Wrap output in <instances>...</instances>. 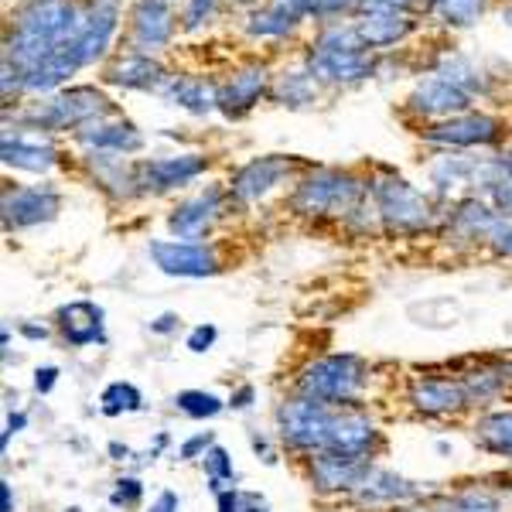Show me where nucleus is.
I'll list each match as a JSON object with an SVG mask.
<instances>
[{
  "label": "nucleus",
  "mask_w": 512,
  "mask_h": 512,
  "mask_svg": "<svg viewBox=\"0 0 512 512\" xmlns=\"http://www.w3.org/2000/svg\"><path fill=\"white\" fill-rule=\"evenodd\" d=\"M301 62L308 65V72L321 86H355V82H366L379 72L376 52L362 45L355 21L321 24Z\"/></svg>",
  "instance_id": "1"
},
{
  "label": "nucleus",
  "mask_w": 512,
  "mask_h": 512,
  "mask_svg": "<svg viewBox=\"0 0 512 512\" xmlns=\"http://www.w3.org/2000/svg\"><path fill=\"white\" fill-rule=\"evenodd\" d=\"M366 195L369 185L355 178L352 171L321 168L304 181H297V188L291 192V209L297 216L311 219H349L355 212H362Z\"/></svg>",
  "instance_id": "2"
},
{
  "label": "nucleus",
  "mask_w": 512,
  "mask_h": 512,
  "mask_svg": "<svg viewBox=\"0 0 512 512\" xmlns=\"http://www.w3.org/2000/svg\"><path fill=\"white\" fill-rule=\"evenodd\" d=\"M113 113H117V103L99 86H69L21 113V123L41 134H59V130H82L86 123L106 120Z\"/></svg>",
  "instance_id": "3"
},
{
  "label": "nucleus",
  "mask_w": 512,
  "mask_h": 512,
  "mask_svg": "<svg viewBox=\"0 0 512 512\" xmlns=\"http://www.w3.org/2000/svg\"><path fill=\"white\" fill-rule=\"evenodd\" d=\"M369 202L390 233H424L437 222L431 198L400 175H379L369 181Z\"/></svg>",
  "instance_id": "4"
},
{
  "label": "nucleus",
  "mask_w": 512,
  "mask_h": 512,
  "mask_svg": "<svg viewBox=\"0 0 512 512\" xmlns=\"http://www.w3.org/2000/svg\"><path fill=\"white\" fill-rule=\"evenodd\" d=\"M362 390H366V362L355 355H325L304 366V373L297 376V393L325 407L355 403Z\"/></svg>",
  "instance_id": "5"
},
{
  "label": "nucleus",
  "mask_w": 512,
  "mask_h": 512,
  "mask_svg": "<svg viewBox=\"0 0 512 512\" xmlns=\"http://www.w3.org/2000/svg\"><path fill=\"white\" fill-rule=\"evenodd\" d=\"M181 28V14L175 0H130L127 11V52L158 55L171 48Z\"/></svg>",
  "instance_id": "6"
},
{
  "label": "nucleus",
  "mask_w": 512,
  "mask_h": 512,
  "mask_svg": "<svg viewBox=\"0 0 512 512\" xmlns=\"http://www.w3.org/2000/svg\"><path fill=\"white\" fill-rule=\"evenodd\" d=\"M332 420H335L332 407H325V403H318V400H308V396H297V400H287L284 407L277 410V431L291 448L321 454L328 448Z\"/></svg>",
  "instance_id": "7"
},
{
  "label": "nucleus",
  "mask_w": 512,
  "mask_h": 512,
  "mask_svg": "<svg viewBox=\"0 0 512 512\" xmlns=\"http://www.w3.org/2000/svg\"><path fill=\"white\" fill-rule=\"evenodd\" d=\"M352 21H355V31H359L362 45H366L369 52H386V48L407 41L417 28L414 11L383 7V4H376V0H366V4L355 11Z\"/></svg>",
  "instance_id": "8"
},
{
  "label": "nucleus",
  "mask_w": 512,
  "mask_h": 512,
  "mask_svg": "<svg viewBox=\"0 0 512 512\" xmlns=\"http://www.w3.org/2000/svg\"><path fill=\"white\" fill-rule=\"evenodd\" d=\"M205 168H209V158H205V154H168V158L137 161L134 164L137 195L175 192V188L195 181Z\"/></svg>",
  "instance_id": "9"
},
{
  "label": "nucleus",
  "mask_w": 512,
  "mask_h": 512,
  "mask_svg": "<svg viewBox=\"0 0 512 512\" xmlns=\"http://www.w3.org/2000/svg\"><path fill=\"white\" fill-rule=\"evenodd\" d=\"M151 260L158 263L161 274L168 277H212L219 274V253L205 243H188V239H154L147 246Z\"/></svg>",
  "instance_id": "10"
},
{
  "label": "nucleus",
  "mask_w": 512,
  "mask_h": 512,
  "mask_svg": "<svg viewBox=\"0 0 512 512\" xmlns=\"http://www.w3.org/2000/svg\"><path fill=\"white\" fill-rule=\"evenodd\" d=\"M502 134H506V127H502L499 117L468 110V113H461V117L431 123V127L424 130V140L441 144V147H492V144H499Z\"/></svg>",
  "instance_id": "11"
},
{
  "label": "nucleus",
  "mask_w": 512,
  "mask_h": 512,
  "mask_svg": "<svg viewBox=\"0 0 512 512\" xmlns=\"http://www.w3.org/2000/svg\"><path fill=\"white\" fill-rule=\"evenodd\" d=\"M62 212V192L55 185H24L4 192V229H31L52 222Z\"/></svg>",
  "instance_id": "12"
},
{
  "label": "nucleus",
  "mask_w": 512,
  "mask_h": 512,
  "mask_svg": "<svg viewBox=\"0 0 512 512\" xmlns=\"http://www.w3.org/2000/svg\"><path fill=\"white\" fill-rule=\"evenodd\" d=\"M297 164L284 154H263V158L246 161L229 181V202L236 205H253L263 195H270L284 178L294 175Z\"/></svg>",
  "instance_id": "13"
},
{
  "label": "nucleus",
  "mask_w": 512,
  "mask_h": 512,
  "mask_svg": "<svg viewBox=\"0 0 512 512\" xmlns=\"http://www.w3.org/2000/svg\"><path fill=\"white\" fill-rule=\"evenodd\" d=\"M270 86H274V76L263 62H250L229 72V79L219 82V113H226L229 120L246 117L263 96H270Z\"/></svg>",
  "instance_id": "14"
},
{
  "label": "nucleus",
  "mask_w": 512,
  "mask_h": 512,
  "mask_svg": "<svg viewBox=\"0 0 512 512\" xmlns=\"http://www.w3.org/2000/svg\"><path fill=\"white\" fill-rule=\"evenodd\" d=\"M475 99L468 93H461L454 82H448L444 76L431 72L427 79H420L407 96V110L417 113V117H427V120H451V117H461V113L472 110Z\"/></svg>",
  "instance_id": "15"
},
{
  "label": "nucleus",
  "mask_w": 512,
  "mask_h": 512,
  "mask_svg": "<svg viewBox=\"0 0 512 512\" xmlns=\"http://www.w3.org/2000/svg\"><path fill=\"white\" fill-rule=\"evenodd\" d=\"M226 198H229V192H222V188H216V185L192 195V198H185V202L175 205V212L168 216L171 236L188 239V243L202 239L212 226H216V219L222 216V205H226Z\"/></svg>",
  "instance_id": "16"
},
{
  "label": "nucleus",
  "mask_w": 512,
  "mask_h": 512,
  "mask_svg": "<svg viewBox=\"0 0 512 512\" xmlns=\"http://www.w3.org/2000/svg\"><path fill=\"white\" fill-rule=\"evenodd\" d=\"M168 79H171V72L164 69L161 59H154V55L123 52V55H113V59L103 65V82L123 86V89H137V93H161Z\"/></svg>",
  "instance_id": "17"
},
{
  "label": "nucleus",
  "mask_w": 512,
  "mask_h": 512,
  "mask_svg": "<svg viewBox=\"0 0 512 512\" xmlns=\"http://www.w3.org/2000/svg\"><path fill=\"white\" fill-rule=\"evenodd\" d=\"M0 154H4V164L7 168H18V171H31V175H45V171L55 168V147L48 134L41 130H7L4 134V144H0Z\"/></svg>",
  "instance_id": "18"
},
{
  "label": "nucleus",
  "mask_w": 512,
  "mask_h": 512,
  "mask_svg": "<svg viewBox=\"0 0 512 512\" xmlns=\"http://www.w3.org/2000/svg\"><path fill=\"white\" fill-rule=\"evenodd\" d=\"M76 140L86 151H103V154H134L144 147V134L130 120H93L82 130H76Z\"/></svg>",
  "instance_id": "19"
},
{
  "label": "nucleus",
  "mask_w": 512,
  "mask_h": 512,
  "mask_svg": "<svg viewBox=\"0 0 512 512\" xmlns=\"http://www.w3.org/2000/svg\"><path fill=\"white\" fill-rule=\"evenodd\" d=\"M158 96L164 103L192 113V117H205V113L219 110V82L202 76H171Z\"/></svg>",
  "instance_id": "20"
},
{
  "label": "nucleus",
  "mask_w": 512,
  "mask_h": 512,
  "mask_svg": "<svg viewBox=\"0 0 512 512\" xmlns=\"http://www.w3.org/2000/svg\"><path fill=\"white\" fill-rule=\"evenodd\" d=\"M376 424L362 414H335L332 434H328V454H342V458H366L376 444Z\"/></svg>",
  "instance_id": "21"
},
{
  "label": "nucleus",
  "mask_w": 512,
  "mask_h": 512,
  "mask_svg": "<svg viewBox=\"0 0 512 512\" xmlns=\"http://www.w3.org/2000/svg\"><path fill=\"white\" fill-rule=\"evenodd\" d=\"M410 403L420 414H454V410H465L468 390L465 383H451V379H417L414 390H410Z\"/></svg>",
  "instance_id": "22"
},
{
  "label": "nucleus",
  "mask_w": 512,
  "mask_h": 512,
  "mask_svg": "<svg viewBox=\"0 0 512 512\" xmlns=\"http://www.w3.org/2000/svg\"><path fill=\"white\" fill-rule=\"evenodd\" d=\"M414 495L417 489L407 478L386 472V468H366L359 485L352 489V499L362 502V506H386V502H403V499H414Z\"/></svg>",
  "instance_id": "23"
},
{
  "label": "nucleus",
  "mask_w": 512,
  "mask_h": 512,
  "mask_svg": "<svg viewBox=\"0 0 512 512\" xmlns=\"http://www.w3.org/2000/svg\"><path fill=\"white\" fill-rule=\"evenodd\" d=\"M366 468H369L366 461L342 458V454H328V451L311 458V478H315L321 492H352Z\"/></svg>",
  "instance_id": "24"
},
{
  "label": "nucleus",
  "mask_w": 512,
  "mask_h": 512,
  "mask_svg": "<svg viewBox=\"0 0 512 512\" xmlns=\"http://www.w3.org/2000/svg\"><path fill=\"white\" fill-rule=\"evenodd\" d=\"M301 18H297L294 11H287L284 4H277V0H267L263 7H250V14H246V35L256 38V41H287L294 38V31L301 28Z\"/></svg>",
  "instance_id": "25"
},
{
  "label": "nucleus",
  "mask_w": 512,
  "mask_h": 512,
  "mask_svg": "<svg viewBox=\"0 0 512 512\" xmlns=\"http://www.w3.org/2000/svg\"><path fill=\"white\" fill-rule=\"evenodd\" d=\"M59 325L69 345H93L103 342V308H96L93 301H72L59 311Z\"/></svg>",
  "instance_id": "26"
},
{
  "label": "nucleus",
  "mask_w": 512,
  "mask_h": 512,
  "mask_svg": "<svg viewBox=\"0 0 512 512\" xmlns=\"http://www.w3.org/2000/svg\"><path fill=\"white\" fill-rule=\"evenodd\" d=\"M321 82L311 76L308 65H297V69H284L274 76V86H270V99L280 106H291V110H304L318 99Z\"/></svg>",
  "instance_id": "27"
},
{
  "label": "nucleus",
  "mask_w": 512,
  "mask_h": 512,
  "mask_svg": "<svg viewBox=\"0 0 512 512\" xmlns=\"http://www.w3.org/2000/svg\"><path fill=\"white\" fill-rule=\"evenodd\" d=\"M434 72H437V76H444L448 82H454L461 93H468L472 99L489 93V76H485V72L478 69L472 59H465V55H454V52L441 55V62H437Z\"/></svg>",
  "instance_id": "28"
},
{
  "label": "nucleus",
  "mask_w": 512,
  "mask_h": 512,
  "mask_svg": "<svg viewBox=\"0 0 512 512\" xmlns=\"http://www.w3.org/2000/svg\"><path fill=\"white\" fill-rule=\"evenodd\" d=\"M485 4L489 0H427L424 11L431 14L437 24H444V28H472V24L485 14Z\"/></svg>",
  "instance_id": "29"
},
{
  "label": "nucleus",
  "mask_w": 512,
  "mask_h": 512,
  "mask_svg": "<svg viewBox=\"0 0 512 512\" xmlns=\"http://www.w3.org/2000/svg\"><path fill=\"white\" fill-rule=\"evenodd\" d=\"M475 441L492 454L512 458V410L506 414H489L475 424Z\"/></svg>",
  "instance_id": "30"
},
{
  "label": "nucleus",
  "mask_w": 512,
  "mask_h": 512,
  "mask_svg": "<svg viewBox=\"0 0 512 512\" xmlns=\"http://www.w3.org/2000/svg\"><path fill=\"white\" fill-rule=\"evenodd\" d=\"M99 403H103V414L117 417V414H134L144 400H140V390L134 383H110L103 396H99Z\"/></svg>",
  "instance_id": "31"
},
{
  "label": "nucleus",
  "mask_w": 512,
  "mask_h": 512,
  "mask_svg": "<svg viewBox=\"0 0 512 512\" xmlns=\"http://www.w3.org/2000/svg\"><path fill=\"white\" fill-rule=\"evenodd\" d=\"M219 4L222 0H181V31L195 35V31L209 28L219 18Z\"/></svg>",
  "instance_id": "32"
},
{
  "label": "nucleus",
  "mask_w": 512,
  "mask_h": 512,
  "mask_svg": "<svg viewBox=\"0 0 512 512\" xmlns=\"http://www.w3.org/2000/svg\"><path fill=\"white\" fill-rule=\"evenodd\" d=\"M175 407L188 417H216L222 410V400L216 393H202V390H185L175 396Z\"/></svg>",
  "instance_id": "33"
},
{
  "label": "nucleus",
  "mask_w": 512,
  "mask_h": 512,
  "mask_svg": "<svg viewBox=\"0 0 512 512\" xmlns=\"http://www.w3.org/2000/svg\"><path fill=\"white\" fill-rule=\"evenodd\" d=\"M448 512H506L502 502L485 489H465L448 502Z\"/></svg>",
  "instance_id": "34"
},
{
  "label": "nucleus",
  "mask_w": 512,
  "mask_h": 512,
  "mask_svg": "<svg viewBox=\"0 0 512 512\" xmlns=\"http://www.w3.org/2000/svg\"><path fill=\"white\" fill-rule=\"evenodd\" d=\"M202 458H205V472H209V482L216 485V492H222V482L236 475L233 472V458H229V454L222 451L219 444H212V448L205 451Z\"/></svg>",
  "instance_id": "35"
},
{
  "label": "nucleus",
  "mask_w": 512,
  "mask_h": 512,
  "mask_svg": "<svg viewBox=\"0 0 512 512\" xmlns=\"http://www.w3.org/2000/svg\"><path fill=\"white\" fill-rule=\"evenodd\" d=\"M485 243H489L499 256H509V260H512V216L495 219V226H492V233H489Z\"/></svg>",
  "instance_id": "36"
},
{
  "label": "nucleus",
  "mask_w": 512,
  "mask_h": 512,
  "mask_svg": "<svg viewBox=\"0 0 512 512\" xmlns=\"http://www.w3.org/2000/svg\"><path fill=\"white\" fill-rule=\"evenodd\" d=\"M140 495H144V485H140L137 478H120L117 489H113V495H110V502H113V506L130 509V506H137V502H140Z\"/></svg>",
  "instance_id": "37"
},
{
  "label": "nucleus",
  "mask_w": 512,
  "mask_h": 512,
  "mask_svg": "<svg viewBox=\"0 0 512 512\" xmlns=\"http://www.w3.org/2000/svg\"><path fill=\"white\" fill-rule=\"evenodd\" d=\"M216 335H219V332H216L212 325H198L195 332L188 335V349H192V352H205L212 342H216Z\"/></svg>",
  "instance_id": "38"
},
{
  "label": "nucleus",
  "mask_w": 512,
  "mask_h": 512,
  "mask_svg": "<svg viewBox=\"0 0 512 512\" xmlns=\"http://www.w3.org/2000/svg\"><path fill=\"white\" fill-rule=\"evenodd\" d=\"M212 448V434H195L192 441L181 444V458H195L198 451H209Z\"/></svg>",
  "instance_id": "39"
},
{
  "label": "nucleus",
  "mask_w": 512,
  "mask_h": 512,
  "mask_svg": "<svg viewBox=\"0 0 512 512\" xmlns=\"http://www.w3.org/2000/svg\"><path fill=\"white\" fill-rule=\"evenodd\" d=\"M236 512H270V506L260 499V495H253V492H239Z\"/></svg>",
  "instance_id": "40"
},
{
  "label": "nucleus",
  "mask_w": 512,
  "mask_h": 512,
  "mask_svg": "<svg viewBox=\"0 0 512 512\" xmlns=\"http://www.w3.org/2000/svg\"><path fill=\"white\" fill-rule=\"evenodd\" d=\"M55 379H59V369H55V366L38 369V373H35V390H38V393H52Z\"/></svg>",
  "instance_id": "41"
},
{
  "label": "nucleus",
  "mask_w": 512,
  "mask_h": 512,
  "mask_svg": "<svg viewBox=\"0 0 512 512\" xmlns=\"http://www.w3.org/2000/svg\"><path fill=\"white\" fill-rule=\"evenodd\" d=\"M151 512H178V495L175 492H161L158 502L151 506Z\"/></svg>",
  "instance_id": "42"
},
{
  "label": "nucleus",
  "mask_w": 512,
  "mask_h": 512,
  "mask_svg": "<svg viewBox=\"0 0 512 512\" xmlns=\"http://www.w3.org/2000/svg\"><path fill=\"white\" fill-rule=\"evenodd\" d=\"M24 424H28V417H24V414H11V417H7V431H4V448H7V441H11V434H18Z\"/></svg>",
  "instance_id": "43"
},
{
  "label": "nucleus",
  "mask_w": 512,
  "mask_h": 512,
  "mask_svg": "<svg viewBox=\"0 0 512 512\" xmlns=\"http://www.w3.org/2000/svg\"><path fill=\"white\" fill-rule=\"evenodd\" d=\"M250 400H253V386H243L239 393H233V400L229 403H233L236 410H243V407H250Z\"/></svg>",
  "instance_id": "44"
},
{
  "label": "nucleus",
  "mask_w": 512,
  "mask_h": 512,
  "mask_svg": "<svg viewBox=\"0 0 512 512\" xmlns=\"http://www.w3.org/2000/svg\"><path fill=\"white\" fill-rule=\"evenodd\" d=\"M376 4H383V7H400V11H417L424 0H376Z\"/></svg>",
  "instance_id": "45"
},
{
  "label": "nucleus",
  "mask_w": 512,
  "mask_h": 512,
  "mask_svg": "<svg viewBox=\"0 0 512 512\" xmlns=\"http://www.w3.org/2000/svg\"><path fill=\"white\" fill-rule=\"evenodd\" d=\"M0 509L14 512V495H11V482H0Z\"/></svg>",
  "instance_id": "46"
},
{
  "label": "nucleus",
  "mask_w": 512,
  "mask_h": 512,
  "mask_svg": "<svg viewBox=\"0 0 512 512\" xmlns=\"http://www.w3.org/2000/svg\"><path fill=\"white\" fill-rule=\"evenodd\" d=\"M175 325H178V315H161L151 328H154V332H161V335H164V332H171Z\"/></svg>",
  "instance_id": "47"
},
{
  "label": "nucleus",
  "mask_w": 512,
  "mask_h": 512,
  "mask_svg": "<svg viewBox=\"0 0 512 512\" xmlns=\"http://www.w3.org/2000/svg\"><path fill=\"white\" fill-rule=\"evenodd\" d=\"M21 332L28 335V338H48V332H45V328H35V325H24Z\"/></svg>",
  "instance_id": "48"
},
{
  "label": "nucleus",
  "mask_w": 512,
  "mask_h": 512,
  "mask_svg": "<svg viewBox=\"0 0 512 512\" xmlns=\"http://www.w3.org/2000/svg\"><path fill=\"white\" fill-rule=\"evenodd\" d=\"M502 24H509V28H512V0L502 7Z\"/></svg>",
  "instance_id": "49"
},
{
  "label": "nucleus",
  "mask_w": 512,
  "mask_h": 512,
  "mask_svg": "<svg viewBox=\"0 0 512 512\" xmlns=\"http://www.w3.org/2000/svg\"><path fill=\"white\" fill-rule=\"evenodd\" d=\"M233 4H243V7H250V4H256V0H233Z\"/></svg>",
  "instance_id": "50"
},
{
  "label": "nucleus",
  "mask_w": 512,
  "mask_h": 512,
  "mask_svg": "<svg viewBox=\"0 0 512 512\" xmlns=\"http://www.w3.org/2000/svg\"><path fill=\"white\" fill-rule=\"evenodd\" d=\"M362 4H366V0H352V7H355V11H359Z\"/></svg>",
  "instance_id": "51"
}]
</instances>
